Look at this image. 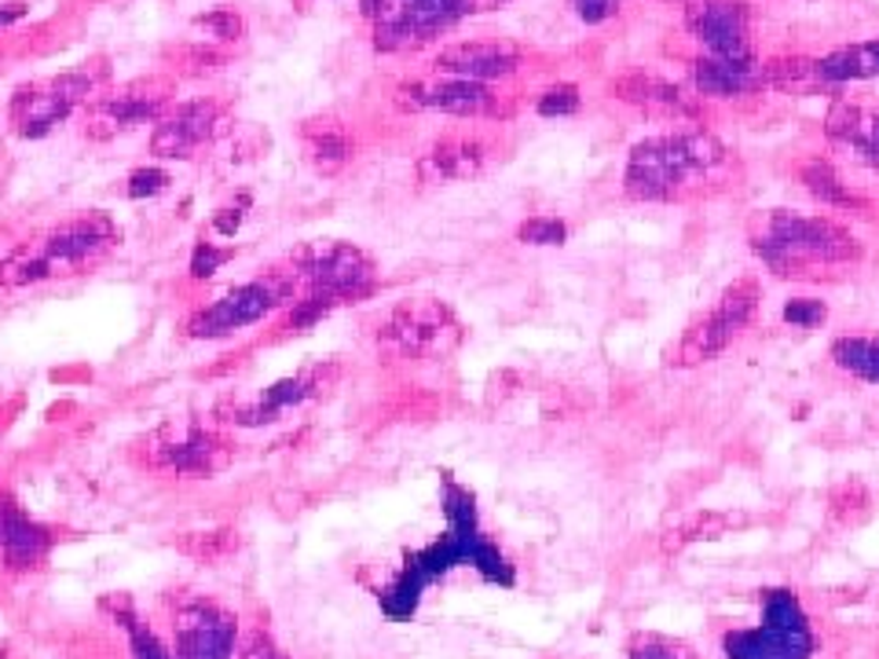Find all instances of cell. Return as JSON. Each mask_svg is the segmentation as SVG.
Masks as SVG:
<instances>
[{
    "label": "cell",
    "mask_w": 879,
    "mask_h": 659,
    "mask_svg": "<svg viewBox=\"0 0 879 659\" xmlns=\"http://www.w3.org/2000/svg\"><path fill=\"white\" fill-rule=\"evenodd\" d=\"M444 509H447V535L429 549H422V554L407 557L404 575L382 594V608L393 619L411 616L425 586L433 583L436 575H447L455 564H473L487 583L513 586V568H509V561L498 554V546H492L476 532L473 495H469L466 487H458L455 481H447Z\"/></svg>",
    "instance_id": "6da1fadb"
},
{
    "label": "cell",
    "mask_w": 879,
    "mask_h": 659,
    "mask_svg": "<svg viewBox=\"0 0 879 659\" xmlns=\"http://www.w3.org/2000/svg\"><path fill=\"white\" fill-rule=\"evenodd\" d=\"M122 243V232L107 213L88 209L55 224L34 243H18L0 257V286L18 289L45 278H74L92 272Z\"/></svg>",
    "instance_id": "7a4b0ae2"
},
{
    "label": "cell",
    "mask_w": 879,
    "mask_h": 659,
    "mask_svg": "<svg viewBox=\"0 0 879 659\" xmlns=\"http://www.w3.org/2000/svg\"><path fill=\"white\" fill-rule=\"evenodd\" d=\"M729 165V151L707 133H674L642 139L627 162V195L642 202H674L689 191H701V184L722 176Z\"/></svg>",
    "instance_id": "3957f363"
},
{
    "label": "cell",
    "mask_w": 879,
    "mask_h": 659,
    "mask_svg": "<svg viewBox=\"0 0 879 659\" xmlns=\"http://www.w3.org/2000/svg\"><path fill=\"white\" fill-rule=\"evenodd\" d=\"M752 249L781 278H806L814 268L854 264L862 243L828 216H798L773 209L752 227Z\"/></svg>",
    "instance_id": "277c9868"
},
{
    "label": "cell",
    "mask_w": 879,
    "mask_h": 659,
    "mask_svg": "<svg viewBox=\"0 0 879 659\" xmlns=\"http://www.w3.org/2000/svg\"><path fill=\"white\" fill-rule=\"evenodd\" d=\"M107 85H110V59L92 55L85 59L82 66L66 70V74L15 88L12 103H8V117H12L15 125V136L45 139L55 125H63L77 107H88L99 92H107Z\"/></svg>",
    "instance_id": "5b68a950"
},
{
    "label": "cell",
    "mask_w": 879,
    "mask_h": 659,
    "mask_svg": "<svg viewBox=\"0 0 879 659\" xmlns=\"http://www.w3.org/2000/svg\"><path fill=\"white\" fill-rule=\"evenodd\" d=\"M301 275H297L294 264L272 268V272L257 275L253 283H243L235 289H227L224 297H216L213 304L202 308L198 315H191L187 323V334L191 337H224L235 334L243 326L261 323L264 315H272L275 308L301 301Z\"/></svg>",
    "instance_id": "8992f818"
},
{
    "label": "cell",
    "mask_w": 879,
    "mask_h": 659,
    "mask_svg": "<svg viewBox=\"0 0 879 659\" xmlns=\"http://www.w3.org/2000/svg\"><path fill=\"white\" fill-rule=\"evenodd\" d=\"M726 659H810L814 631L792 590L763 594V623L722 637Z\"/></svg>",
    "instance_id": "52a82bcc"
},
{
    "label": "cell",
    "mask_w": 879,
    "mask_h": 659,
    "mask_svg": "<svg viewBox=\"0 0 879 659\" xmlns=\"http://www.w3.org/2000/svg\"><path fill=\"white\" fill-rule=\"evenodd\" d=\"M173 96H176V82L162 74L136 77V82L107 88V92H99L92 103L85 107V136L114 139L136 125L162 122L169 110H173Z\"/></svg>",
    "instance_id": "ba28073f"
},
{
    "label": "cell",
    "mask_w": 879,
    "mask_h": 659,
    "mask_svg": "<svg viewBox=\"0 0 879 659\" xmlns=\"http://www.w3.org/2000/svg\"><path fill=\"white\" fill-rule=\"evenodd\" d=\"M374 23V45L382 52L422 48L462 18V0H359Z\"/></svg>",
    "instance_id": "9c48e42d"
},
{
    "label": "cell",
    "mask_w": 879,
    "mask_h": 659,
    "mask_svg": "<svg viewBox=\"0 0 879 659\" xmlns=\"http://www.w3.org/2000/svg\"><path fill=\"white\" fill-rule=\"evenodd\" d=\"M289 264L301 275V289L308 294H326L334 301H356V297H367L374 289V264L363 249L348 246V243H312L301 246Z\"/></svg>",
    "instance_id": "30bf717a"
},
{
    "label": "cell",
    "mask_w": 879,
    "mask_h": 659,
    "mask_svg": "<svg viewBox=\"0 0 879 659\" xmlns=\"http://www.w3.org/2000/svg\"><path fill=\"white\" fill-rule=\"evenodd\" d=\"M337 382H342V366L315 363L297 377H283V382L268 385L264 393H257V396H224L216 403V418H224V422H232V425H243V428L272 425V422H278V414L289 411V407L305 403V399L330 396Z\"/></svg>",
    "instance_id": "8fae6325"
},
{
    "label": "cell",
    "mask_w": 879,
    "mask_h": 659,
    "mask_svg": "<svg viewBox=\"0 0 879 659\" xmlns=\"http://www.w3.org/2000/svg\"><path fill=\"white\" fill-rule=\"evenodd\" d=\"M462 323L447 304L433 297H418L393 308V315L382 326V341L411 359H440L451 356L462 345Z\"/></svg>",
    "instance_id": "7c38bea8"
},
{
    "label": "cell",
    "mask_w": 879,
    "mask_h": 659,
    "mask_svg": "<svg viewBox=\"0 0 879 659\" xmlns=\"http://www.w3.org/2000/svg\"><path fill=\"white\" fill-rule=\"evenodd\" d=\"M685 23L715 59L741 66L755 63L752 15H747V4H741V0H693L685 8Z\"/></svg>",
    "instance_id": "4fadbf2b"
},
{
    "label": "cell",
    "mask_w": 879,
    "mask_h": 659,
    "mask_svg": "<svg viewBox=\"0 0 879 659\" xmlns=\"http://www.w3.org/2000/svg\"><path fill=\"white\" fill-rule=\"evenodd\" d=\"M151 458L158 465L176 469V473H184V476H216L232 465L235 447L227 444L220 433H213V428L187 422L179 428L165 425L162 433L154 436Z\"/></svg>",
    "instance_id": "5bb4252c"
},
{
    "label": "cell",
    "mask_w": 879,
    "mask_h": 659,
    "mask_svg": "<svg viewBox=\"0 0 879 659\" xmlns=\"http://www.w3.org/2000/svg\"><path fill=\"white\" fill-rule=\"evenodd\" d=\"M224 128V107L216 99H191L173 107L162 122H154L151 151L165 162H187L209 147Z\"/></svg>",
    "instance_id": "9a60e30c"
},
{
    "label": "cell",
    "mask_w": 879,
    "mask_h": 659,
    "mask_svg": "<svg viewBox=\"0 0 879 659\" xmlns=\"http://www.w3.org/2000/svg\"><path fill=\"white\" fill-rule=\"evenodd\" d=\"M399 107L411 110H440L455 117H484L495 114V92L481 82L466 77H440V82H411L399 88Z\"/></svg>",
    "instance_id": "2e32d148"
},
{
    "label": "cell",
    "mask_w": 879,
    "mask_h": 659,
    "mask_svg": "<svg viewBox=\"0 0 879 659\" xmlns=\"http://www.w3.org/2000/svg\"><path fill=\"white\" fill-rule=\"evenodd\" d=\"M235 648V623L220 608L195 601L176 616V652L179 659H227Z\"/></svg>",
    "instance_id": "e0dca14e"
},
{
    "label": "cell",
    "mask_w": 879,
    "mask_h": 659,
    "mask_svg": "<svg viewBox=\"0 0 879 659\" xmlns=\"http://www.w3.org/2000/svg\"><path fill=\"white\" fill-rule=\"evenodd\" d=\"M436 66L451 77H466V82H498L509 77L521 66V52L506 41H462L451 45L436 55Z\"/></svg>",
    "instance_id": "ac0fdd59"
},
{
    "label": "cell",
    "mask_w": 879,
    "mask_h": 659,
    "mask_svg": "<svg viewBox=\"0 0 879 659\" xmlns=\"http://www.w3.org/2000/svg\"><path fill=\"white\" fill-rule=\"evenodd\" d=\"M487 147L481 139L469 136H447L433 144L429 151L418 158V179L422 184H458V179H473L484 173L487 165Z\"/></svg>",
    "instance_id": "d6986e66"
},
{
    "label": "cell",
    "mask_w": 879,
    "mask_h": 659,
    "mask_svg": "<svg viewBox=\"0 0 879 659\" xmlns=\"http://www.w3.org/2000/svg\"><path fill=\"white\" fill-rule=\"evenodd\" d=\"M301 147H305L308 165H312L319 176H337L352 162V136H348V128L337 122L334 114L308 117L301 125Z\"/></svg>",
    "instance_id": "ffe728a7"
},
{
    "label": "cell",
    "mask_w": 879,
    "mask_h": 659,
    "mask_svg": "<svg viewBox=\"0 0 879 659\" xmlns=\"http://www.w3.org/2000/svg\"><path fill=\"white\" fill-rule=\"evenodd\" d=\"M52 546V535L41 524H34L15 502L0 498V549H4L8 564L29 568L37 564Z\"/></svg>",
    "instance_id": "44dd1931"
},
{
    "label": "cell",
    "mask_w": 879,
    "mask_h": 659,
    "mask_svg": "<svg viewBox=\"0 0 879 659\" xmlns=\"http://www.w3.org/2000/svg\"><path fill=\"white\" fill-rule=\"evenodd\" d=\"M612 92L623 99V103H634L642 110H653V114H674V117H693L696 107L678 92L674 85L659 82V77L648 74H627L612 85Z\"/></svg>",
    "instance_id": "7402d4cb"
},
{
    "label": "cell",
    "mask_w": 879,
    "mask_h": 659,
    "mask_svg": "<svg viewBox=\"0 0 879 659\" xmlns=\"http://www.w3.org/2000/svg\"><path fill=\"white\" fill-rule=\"evenodd\" d=\"M817 82L828 85H843V82H868V77H879V41H865V45H851V48H835L832 55L817 59L814 63Z\"/></svg>",
    "instance_id": "603a6c76"
},
{
    "label": "cell",
    "mask_w": 879,
    "mask_h": 659,
    "mask_svg": "<svg viewBox=\"0 0 879 659\" xmlns=\"http://www.w3.org/2000/svg\"><path fill=\"white\" fill-rule=\"evenodd\" d=\"M733 337H736V330L729 326L718 312H711V315L696 319V323L685 330L682 345H678V356L671 359V363H678V366L707 363V359H715L718 352H726Z\"/></svg>",
    "instance_id": "cb8c5ba5"
},
{
    "label": "cell",
    "mask_w": 879,
    "mask_h": 659,
    "mask_svg": "<svg viewBox=\"0 0 879 659\" xmlns=\"http://www.w3.org/2000/svg\"><path fill=\"white\" fill-rule=\"evenodd\" d=\"M693 82L701 88L704 96H744L752 92V88L763 85V77H758L755 63L752 66H741V63H726V59H701V63H693Z\"/></svg>",
    "instance_id": "d4e9b609"
},
{
    "label": "cell",
    "mask_w": 879,
    "mask_h": 659,
    "mask_svg": "<svg viewBox=\"0 0 879 659\" xmlns=\"http://www.w3.org/2000/svg\"><path fill=\"white\" fill-rule=\"evenodd\" d=\"M798 179L806 184V191H810L817 202L825 206H835V209H854V213H868V202L862 195H854L851 187L839 179V173L821 158H814V162H806L798 169Z\"/></svg>",
    "instance_id": "484cf974"
},
{
    "label": "cell",
    "mask_w": 879,
    "mask_h": 659,
    "mask_svg": "<svg viewBox=\"0 0 879 659\" xmlns=\"http://www.w3.org/2000/svg\"><path fill=\"white\" fill-rule=\"evenodd\" d=\"M835 366L879 385V337H839L832 345Z\"/></svg>",
    "instance_id": "4316f807"
},
{
    "label": "cell",
    "mask_w": 879,
    "mask_h": 659,
    "mask_svg": "<svg viewBox=\"0 0 879 659\" xmlns=\"http://www.w3.org/2000/svg\"><path fill=\"white\" fill-rule=\"evenodd\" d=\"M715 312L722 315L726 323L736 330V334H741V330L752 323L755 312H758V283H755V278H741V283L729 286L726 294L718 297Z\"/></svg>",
    "instance_id": "83f0119b"
},
{
    "label": "cell",
    "mask_w": 879,
    "mask_h": 659,
    "mask_svg": "<svg viewBox=\"0 0 879 659\" xmlns=\"http://www.w3.org/2000/svg\"><path fill=\"white\" fill-rule=\"evenodd\" d=\"M176 549L187 557H198V561H220V557H227L238 549V535L232 532V527H216V532H187L184 538H176Z\"/></svg>",
    "instance_id": "f1b7e54d"
},
{
    "label": "cell",
    "mask_w": 879,
    "mask_h": 659,
    "mask_svg": "<svg viewBox=\"0 0 879 659\" xmlns=\"http://www.w3.org/2000/svg\"><path fill=\"white\" fill-rule=\"evenodd\" d=\"M195 26L206 29V34L220 45H235L246 37V18L238 15L235 8H213V12L195 15Z\"/></svg>",
    "instance_id": "f546056e"
},
{
    "label": "cell",
    "mask_w": 879,
    "mask_h": 659,
    "mask_svg": "<svg viewBox=\"0 0 879 659\" xmlns=\"http://www.w3.org/2000/svg\"><path fill=\"white\" fill-rule=\"evenodd\" d=\"M627 659H696L693 648L671 642L664 634H634L627 645Z\"/></svg>",
    "instance_id": "4dcf8cb0"
},
{
    "label": "cell",
    "mask_w": 879,
    "mask_h": 659,
    "mask_svg": "<svg viewBox=\"0 0 879 659\" xmlns=\"http://www.w3.org/2000/svg\"><path fill=\"white\" fill-rule=\"evenodd\" d=\"M758 77H763V85H803V82H817L814 74V59H803V55H792V59H773V63L758 66Z\"/></svg>",
    "instance_id": "1f68e13d"
},
{
    "label": "cell",
    "mask_w": 879,
    "mask_h": 659,
    "mask_svg": "<svg viewBox=\"0 0 879 659\" xmlns=\"http://www.w3.org/2000/svg\"><path fill=\"white\" fill-rule=\"evenodd\" d=\"M337 304H342V301H334V297H326V294H308V297H301V301H294L283 330H294V334H301V330H312L319 319H326Z\"/></svg>",
    "instance_id": "d6a6232c"
},
{
    "label": "cell",
    "mask_w": 879,
    "mask_h": 659,
    "mask_svg": "<svg viewBox=\"0 0 879 659\" xmlns=\"http://www.w3.org/2000/svg\"><path fill=\"white\" fill-rule=\"evenodd\" d=\"M169 184H173V176L165 173V169L158 165H144V169H133L125 179V195L133 198V202H144V198H158L169 191Z\"/></svg>",
    "instance_id": "836d02e7"
},
{
    "label": "cell",
    "mask_w": 879,
    "mask_h": 659,
    "mask_svg": "<svg viewBox=\"0 0 879 659\" xmlns=\"http://www.w3.org/2000/svg\"><path fill=\"white\" fill-rule=\"evenodd\" d=\"M846 147L857 154V162L879 169V114H862V122H857L851 139H846Z\"/></svg>",
    "instance_id": "e575fe53"
},
{
    "label": "cell",
    "mask_w": 879,
    "mask_h": 659,
    "mask_svg": "<svg viewBox=\"0 0 879 659\" xmlns=\"http://www.w3.org/2000/svg\"><path fill=\"white\" fill-rule=\"evenodd\" d=\"M249 206H253V195L249 191H238L232 202H224L213 213V220H209V227L220 235V238H235L238 232H243V224H246V216H249Z\"/></svg>",
    "instance_id": "d590c367"
},
{
    "label": "cell",
    "mask_w": 879,
    "mask_h": 659,
    "mask_svg": "<svg viewBox=\"0 0 879 659\" xmlns=\"http://www.w3.org/2000/svg\"><path fill=\"white\" fill-rule=\"evenodd\" d=\"M517 238L524 246H561L568 238V227L557 216H532L517 227Z\"/></svg>",
    "instance_id": "8d00e7d4"
},
{
    "label": "cell",
    "mask_w": 879,
    "mask_h": 659,
    "mask_svg": "<svg viewBox=\"0 0 879 659\" xmlns=\"http://www.w3.org/2000/svg\"><path fill=\"white\" fill-rule=\"evenodd\" d=\"M862 114L865 110L851 103V99H835L832 110H828V117H825V133L828 139H835V144H846L851 139V133L857 128V122H862Z\"/></svg>",
    "instance_id": "74e56055"
},
{
    "label": "cell",
    "mask_w": 879,
    "mask_h": 659,
    "mask_svg": "<svg viewBox=\"0 0 879 659\" xmlns=\"http://www.w3.org/2000/svg\"><path fill=\"white\" fill-rule=\"evenodd\" d=\"M227 261H235V246H216V243H198L191 253V278H209L216 275Z\"/></svg>",
    "instance_id": "f35d334b"
},
{
    "label": "cell",
    "mask_w": 879,
    "mask_h": 659,
    "mask_svg": "<svg viewBox=\"0 0 879 659\" xmlns=\"http://www.w3.org/2000/svg\"><path fill=\"white\" fill-rule=\"evenodd\" d=\"M726 517L718 513H696L689 517L685 524H678V535L671 538V546H685V543H696V538H718L726 532Z\"/></svg>",
    "instance_id": "ab89813d"
},
{
    "label": "cell",
    "mask_w": 879,
    "mask_h": 659,
    "mask_svg": "<svg viewBox=\"0 0 879 659\" xmlns=\"http://www.w3.org/2000/svg\"><path fill=\"white\" fill-rule=\"evenodd\" d=\"M535 110L543 117H568V114H575V110H579V88L575 85H554V88H546V92L538 96Z\"/></svg>",
    "instance_id": "60d3db41"
},
{
    "label": "cell",
    "mask_w": 879,
    "mask_h": 659,
    "mask_svg": "<svg viewBox=\"0 0 879 659\" xmlns=\"http://www.w3.org/2000/svg\"><path fill=\"white\" fill-rule=\"evenodd\" d=\"M176 63L187 70V74H209V70H220L227 63L224 52H216V48H176Z\"/></svg>",
    "instance_id": "b9f144b4"
},
{
    "label": "cell",
    "mask_w": 879,
    "mask_h": 659,
    "mask_svg": "<svg viewBox=\"0 0 879 659\" xmlns=\"http://www.w3.org/2000/svg\"><path fill=\"white\" fill-rule=\"evenodd\" d=\"M825 319H828V308L821 301H814V297H795V301L784 304V323H792V326L814 330V326H821Z\"/></svg>",
    "instance_id": "7bdbcfd3"
},
{
    "label": "cell",
    "mask_w": 879,
    "mask_h": 659,
    "mask_svg": "<svg viewBox=\"0 0 879 659\" xmlns=\"http://www.w3.org/2000/svg\"><path fill=\"white\" fill-rule=\"evenodd\" d=\"M238 659H286V652L264 631H249L238 642Z\"/></svg>",
    "instance_id": "ee69618b"
},
{
    "label": "cell",
    "mask_w": 879,
    "mask_h": 659,
    "mask_svg": "<svg viewBox=\"0 0 879 659\" xmlns=\"http://www.w3.org/2000/svg\"><path fill=\"white\" fill-rule=\"evenodd\" d=\"M125 631H128V637H133V652H136V659H173L162 645H158V637H154L151 631H144V626H139L136 619H128Z\"/></svg>",
    "instance_id": "f6af8a7d"
},
{
    "label": "cell",
    "mask_w": 879,
    "mask_h": 659,
    "mask_svg": "<svg viewBox=\"0 0 879 659\" xmlns=\"http://www.w3.org/2000/svg\"><path fill=\"white\" fill-rule=\"evenodd\" d=\"M568 4L583 23H605L608 15H616V0H568Z\"/></svg>",
    "instance_id": "bcb514c9"
},
{
    "label": "cell",
    "mask_w": 879,
    "mask_h": 659,
    "mask_svg": "<svg viewBox=\"0 0 879 659\" xmlns=\"http://www.w3.org/2000/svg\"><path fill=\"white\" fill-rule=\"evenodd\" d=\"M26 15H29V4H26V0H4V4H0V29L23 23Z\"/></svg>",
    "instance_id": "7dc6e473"
},
{
    "label": "cell",
    "mask_w": 879,
    "mask_h": 659,
    "mask_svg": "<svg viewBox=\"0 0 879 659\" xmlns=\"http://www.w3.org/2000/svg\"><path fill=\"white\" fill-rule=\"evenodd\" d=\"M462 12H469V4H466V0H462Z\"/></svg>",
    "instance_id": "c3c4849f"
}]
</instances>
